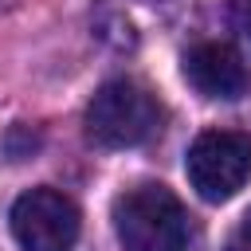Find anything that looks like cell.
I'll use <instances>...</instances> for the list:
<instances>
[{
	"label": "cell",
	"mask_w": 251,
	"mask_h": 251,
	"mask_svg": "<svg viewBox=\"0 0 251 251\" xmlns=\"http://www.w3.org/2000/svg\"><path fill=\"white\" fill-rule=\"evenodd\" d=\"M114 231L126 251H192L196 224L165 184H133L114 200Z\"/></svg>",
	"instance_id": "obj_1"
},
{
	"label": "cell",
	"mask_w": 251,
	"mask_h": 251,
	"mask_svg": "<svg viewBox=\"0 0 251 251\" xmlns=\"http://www.w3.org/2000/svg\"><path fill=\"white\" fill-rule=\"evenodd\" d=\"M165 106L153 90H145L133 78H114L98 86V94L86 106V137L102 149H133L161 133Z\"/></svg>",
	"instance_id": "obj_2"
},
{
	"label": "cell",
	"mask_w": 251,
	"mask_h": 251,
	"mask_svg": "<svg viewBox=\"0 0 251 251\" xmlns=\"http://www.w3.org/2000/svg\"><path fill=\"white\" fill-rule=\"evenodd\" d=\"M188 184L200 200L224 204L251 180V137L239 129H208L188 145Z\"/></svg>",
	"instance_id": "obj_3"
},
{
	"label": "cell",
	"mask_w": 251,
	"mask_h": 251,
	"mask_svg": "<svg viewBox=\"0 0 251 251\" xmlns=\"http://www.w3.org/2000/svg\"><path fill=\"white\" fill-rule=\"evenodd\" d=\"M12 235L24 251H75L78 208L55 188H31L12 204Z\"/></svg>",
	"instance_id": "obj_4"
},
{
	"label": "cell",
	"mask_w": 251,
	"mask_h": 251,
	"mask_svg": "<svg viewBox=\"0 0 251 251\" xmlns=\"http://www.w3.org/2000/svg\"><path fill=\"white\" fill-rule=\"evenodd\" d=\"M184 78L200 98L212 102H235L251 90V75L227 43H196L184 55Z\"/></svg>",
	"instance_id": "obj_5"
},
{
	"label": "cell",
	"mask_w": 251,
	"mask_h": 251,
	"mask_svg": "<svg viewBox=\"0 0 251 251\" xmlns=\"http://www.w3.org/2000/svg\"><path fill=\"white\" fill-rule=\"evenodd\" d=\"M231 27L251 47V0H231Z\"/></svg>",
	"instance_id": "obj_6"
},
{
	"label": "cell",
	"mask_w": 251,
	"mask_h": 251,
	"mask_svg": "<svg viewBox=\"0 0 251 251\" xmlns=\"http://www.w3.org/2000/svg\"><path fill=\"white\" fill-rule=\"evenodd\" d=\"M224 251H251V212L239 220V227L231 231V239H227Z\"/></svg>",
	"instance_id": "obj_7"
},
{
	"label": "cell",
	"mask_w": 251,
	"mask_h": 251,
	"mask_svg": "<svg viewBox=\"0 0 251 251\" xmlns=\"http://www.w3.org/2000/svg\"><path fill=\"white\" fill-rule=\"evenodd\" d=\"M4 4H8V0H0V8H4Z\"/></svg>",
	"instance_id": "obj_8"
}]
</instances>
